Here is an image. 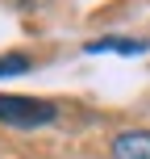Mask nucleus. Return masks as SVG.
<instances>
[{
	"label": "nucleus",
	"instance_id": "obj_1",
	"mask_svg": "<svg viewBox=\"0 0 150 159\" xmlns=\"http://www.w3.org/2000/svg\"><path fill=\"white\" fill-rule=\"evenodd\" d=\"M54 121V105L38 101V96H4L0 92V126L13 130H33V126H50Z\"/></svg>",
	"mask_w": 150,
	"mask_h": 159
},
{
	"label": "nucleus",
	"instance_id": "obj_2",
	"mask_svg": "<svg viewBox=\"0 0 150 159\" xmlns=\"http://www.w3.org/2000/svg\"><path fill=\"white\" fill-rule=\"evenodd\" d=\"M113 159H150V130H125L113 138Z\"/></svg>",
	"mask_w": 150,
	"mask_h": 159
},
{
	"label": "nucleus",
	"instance_id": "obj_5",
	"mask_svg": "<svg viewBox=\"0 0 150 159\" xmlns=\"http://www.w3.org/2000/svg\"><path fill=\"white\" fill-rule=\"evenodd\" d=\"M8 4H13V8H42L46 0H8Z\"/></svg>",
	"mask_w": 150,
	"mask_h": 159
},
{
	"label": "nucleus",
	"instance_id": "obj_3",
	"mask_svg": "<svg viewBox=\"0 0 150 159\" xmlns=\"http://www.w3.org/2000/svg\"><path fill=\"white\" fill-rule=\"evenodd\" d=\"M88 50H92V55H104V50H113V55H142L146 42H134V38H100V42H88Z\"/></svg>",
	"mask_w": 150,
	"mask_h": 159
},
{
	"label": "nucleus",
	"instance_id": "obj_4",
	"mask_svg": "<svg viewBox=\"0 0 150 159\" xmlns=\"http://www.w3.org/2000/svg\"><path fill=\"white\" fill-rule=\"evenodd\" d=\"M29 71V59L25 55H0V80L4 75H25Z\"/></svg>",
	"mask_w": 150,
	"mask_h": 159
}]
</instances>
